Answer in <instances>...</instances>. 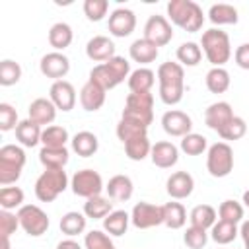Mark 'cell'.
<instances>
[{
	"label": "cell",
	"instance_id": "6da1fadb",
	"mask_svg": "<svg viewBox=\"0 0 249 249\" xmlns=\"http://www.w3.org/2000/svg\"><path fill=\"white\" fill-rule=\"evenodd\" d=\"M160 99L165 105H177L185 91V70L179 62H163L158 68Z\"/></svg>",
	"mask_w": 249,
	"mask_h": 249
},
{
	"label": "cell",
	"instance_id": "7a4b0ae2",
	"mask_svg": "<svg viewBox=\"0 0 249 249\" xmlns=\"http://www.w3.org/2000/svg\"><path fill=\"white\" fill-rule=\"evenodd\" d=\"M167 16L175 25H179L187 33H196L204 23L202 8L193 0H171V2H167Z\"/></svg>",
	"mask_w": 249,
	"mask_h": 249
},
{
	"label": "cell",
	"instance_id": "3957f363",
	"mask_svg": "<svg viewBox=\"0 0 249 249\" xmlns=\"http://www.w3.org/2000/svg\"><path fill=\"white\" fill-rule=\"evenodd\" d=\"M128 76H130V62L123 56H113L111 60L93 66L89 72V80L101 86L105 91L117 88Z\"/></svg>",
	"mask_w": 249,
	"mask_h": 249
},
{
	"label": "cell",
	"instance_id": "277c9868",
	"mask_svg": "<svg viewBox=\"0 0 249 249\" xmlns=\"http://www.w3.org/2000/svg\"><path fill=\"white\" fill-rule=\"evenodd\" d=\"M200 45H202V51H204L208 62H210L214 68L224 66V64L230 60V56H231L230 37H228V33L222 31V29L212 27V29L204 31Z\"/></svg>",
	"mask_w": 249,
	"mask_h": 249
},
{
	"label": "cell",
	"instance_id": "5b68a950",
	"mask_svg": "<svg viewBox=\"0 0 249 249\" xmlns=\"http://www.w3.org/2000/svg\"><path fill=\"white\" fill-rule=\"evenodd\" d=\"M25 165V152L16 144H6L0 148V185L8 187L16 183Z\"/></svg>",
	"mask_w": 249,
	"mask_h": 249
},
{
	"label": "cell",
	"instance_id": "8992f818",
	"mask_svg": "<svg viewBox=\"0 0 249 249\" xmlns=\"http://www.w3.org/2000/svg\"><path fill=\"white\" fill-rule=\"evenodd\" d=\"M68 187L64 169H45L35 181V196L41 202H53Z\"/></svg>",
	"mask_w": 249,
	"mask_h": 249
},
{
	"label": "cell",
	"instance_id": "52a82bcc",
	"mask_svg": "<svg viewBox=\"0 0 249 249\" xmlns=\"http://www.w3.org/2000/svg\"><path fill=\"white\" fill-rule=\"evenodd\" d=\"M154 95L150 91H130L124 101L123 117L124 119H134L142 124H150L154 119Z\"/></svg>",
	"mask_w": 249,
	"mask_h": 249
},
{
	"label": "cell",
	"instance_id": "ba28073f",
	"mask_svg": "<svg viewBox=\"0 0 249 249\" xmlns=\"http://www.w3.org/2000/svg\"><path fill=\"white\" fill-rule=\"evenodd\" d=\"M206 169L212 177H228L233 169V150L226 142H216L208 148Z\"/></svg>",
	"mask_w": 249,
	"mask_h": 249
},
{
	"label": "cell",
	"instance_id": "9c48e42d",
	"mask_svg": "<svg viewBox=\"0 0 249 249\" xmlns=\"http://www.w3.org/2000/svg\"><path fill=\"white\" fill-rule=\"evenodd\" d=\"M19 226L31 237H39L49 230V216L37 204H23L18 210Z\"/></svg>",
	"mask_w": 249,
	"mask_h": 249
},
{
	"label": "cell",
	"instance_id": "30bf717a",
	"mask_svg": "<svg viewBox=\"0 0 249 249\" xmlns=\"http://www.w3.org/2000/svg\"><path fill=\"white\" fill-rule=\"evenodd\" d=\"M72 193L76 196H84V198H91L101 195L103 191V179L97 171L93 169H80L74 173L72 181H70Z\"/></svg>",
	"mask_w": 249,
	"mask_h": 249
},
{
	"label": "cell",
	"instance_id": "8fae6325",
	"mask_svg": "<svg viewBox=\"0 0 249 249\" xmlns=\"http://www.w3.org/2000/svg\"><path fill=\"white\" fill-rule=\"evenodd\" d=\"M130 222L138 230H148L154 226L163 224V210L161 206L150 204V202H136L130 212Z\"/></svg>",
	"mask_w": 249,
	"mask_h": 249
},
{
	"label": "cell",
	"instance_id": "7c38bea8",
	"mask_svg": "<svg viewBox=\"0 0 249 249\" xmlns=\"http://www.w3.org/2000/svg\"><path fill=\"white\" fill-rule=\"evenodd\" d=\"M171 37H173V29L163 16L156 14V16L148 18V21L144 25V39H148L156 47H163L171 41Z\"/></svg>",
	"mask_w": 249,
	"mask_h": 249
},
{
	"label": "cell",
	"instance_id": "4fadbf2b",
	"mask_svg": "<svg viewBox=\"0 0 249 249\" xmlns=\"http://www.w3.org/2000/svg\"><path fill=\"white\" fill-rule=\"evenodd\" d=\"M39 68H41V74L47 76V78H53L54 82L62 80L68 70H70V60L68 56H64L62 53L54 51V53H47L41 62H39Z\"/></svg>",
	"mask_w": 249,
	"mask_h": 249
},
{
	"label": "cell",
	"instance_id": "5bb4252c",
	"mask_svg": "<svg viewBox=\"0 0 249 249\" xmlns=\"http://www.w3.org/2000/svg\"><path fill=\"white\" fill-rule=\"evenodd\" d=\"M136 27V16L128 8H117L109 16V33L113 37H128Z\"/></svg>",
	"mask_w": 249,
	"mask_h": 249
},
{
	"label": "cell",
	"instance_id": "9a60e30c",
	"mask_svg": "<svg viewBox=\"0 0 249 249\" xmlns=\"http://www.w3.org/2000/svg\"><path fill=\"white\" fill-rule=\"evenodd\" d=\"M161 126L163 130L169 134V136H187L193 128V121L187 113L183 111H177V109H171L167 113H163L161 117Z\"/></svg>",
	"mask_w": 249,
	"mask_h": 249
},
{
	"label": "cell",
	"instance_id": "2e32d148",
	"mask_svg": "<svg viewBox=\"0 0 249 249\" xmlns=\"http://www.w3.org/2000/svg\"><path fill=\"white\" fill-rule=\"evenodd\" d=\"M233 111H231V105L228 101H216L212 105H208V109L204 111V123L208 128L220 132L231 119H233Z\"/></svg>",
	"mask_w": 249,
	"mask_h": 249
},
{
	"label": "cell",
	"instance_id": "e0dca14e",
	"mask_svg": "<svg viewBox=\"0 0 249 249\" xmlns=\"http://www.w3.org/2000/svg\"><path fill=\"white\" fill-rule=\"evenodd\" d=\"M49 99L54 103V107L56 109H60V111H70V109H74V105H76V89H74V86L70 84V82H66V80H58V82H54L53 86H51V91H49Z\"/></svg>",
	"mask_w": 249,
	"mask_h": 249
},
{
	"label": "cell",
	"instance_id": "ac0fdd59",
	"mask_svg": "<svg viewBox=\"0 0 249 249\" xmlns=\"http://www.w3.org/2000/svg\"><path fill=\"white\" fill-rule=\"evenodd\" d=\"M193 189H195V179L187 171H175V173H171L169 179H167V183H165L167 195L171 198H175V200H181V198L191 196Z\"/></svg>",
	"mask_w": 249,
	"mask_h": 249
},
{
	"label": "cell",
	"instance_id": "d6986e66",
	"mask_svg": "<svg viewBox=\"0 0 249 249\" xmlns=\"http://www.w3.org/2000/svg\"><path fill=\"white\" fill-rule=\"evenodd\" d=\"M86 54H88V58L103 64L107 60H111L113 56H117L115 54V43L109 37H105V35H95V37H91L88 41Z\"/></svg>",
	"mask_w": 249,
	"mask_h": 249
},
{
	"label": "cell",
	"instance_id": "ffe728a7",
	"mask_svg": "<svg viewBox=\"0 0 249 249\" xmlns=\"http://www.w3.org/2000/svg\"><path fill=\"white\" fill-rule=\"evenodd\" d=\"M150 158H152V163H154V165H158V167H161V169H167V167H171V165L177 163V160H179V150H177L175 144L161 140V142H156V144L152 146Z\"/></svg>",
	"mask_w": 249,
	"mask_h": 249
},
{
	"label": "cell",
	"instance_id": "44dd1931",
	"mask_svg": "<svg viewBox=\"0 0 249 249\" xmlns=\"http://www.w3.org/2000/svg\"><path fill=\"white\" fill-rule=\"evenodd\" d=\"M80 103L86 111H97L105 103V89L95 82L88 80L80 89Z\"/></svg>",
	"mask_w": 249,
	"mask_h": 249
},
{
	"label": "cell",
	"instance_id": "7402d4cb",
	"mask_svg": "<svg viewBox=\"0 0 249 249\" xmlns=\"http://www.w3.org/2000/svg\"><path fill=\"white\" fill-rule=\"evenodd\" d=\"M27 113H29V119L41 126V124H51V123L54 121V117H56V107H54V103H53L51 99L37 97L35 101H31Z\"/></svg>",
	"mask_w": 249,
	"mask_h": 249
},
{
	"label": "cell",
	"instance_id": "603a6c76",
	"mask_svg": "<svg viewBox=\"0 0 249 249\" xmlns=\"http://www.w3.org/2000/svg\"><path fill=\"white\" fill-rule=\"evenodd\" d=\"M158 47L154 43H150L148 39H136L130 47H128V54L134 62H140V64H150L158 58Z\"/></svg>",
	"mask_w": 249,
	"mask_h": 249
},
{
	"label": "cell",
	"instance_id": "cb8c5ba5",
	"mask_svg": "<svg viewBox=\"0 0 249 249\" xmlns=\"http://www.w3.org/2000/svg\"><path fill=\"white\" fill-rule=\"evenodd\" d=\"M41 126L37 123H33L31 119H25V121H19V124L16 126V138L19 140L21 146L25 148H33L41 142Z\"/></svg>",
	"mask_w": 249,
	"mask_h": 249
},
{
	"label": "cell",
	"instance_id": "d4e9b609",
	"mask_svg": "<svg viewBox=\"0 0 249 249\" xmlns=\"http://www.w3.org/2000/svg\"><path fill=\"white\" fill-rule=\"evenodd\" d=\"M97 148H99V140H97V136H95L93 132H89V130H80V132H76L74 138H72V150H74L78 156H82V158L93 156V154L97 152Z\"/></svg>",
	"mask_w": 249,
	"mask_h": 249
},
{
	"label": "cell",
	"instance_id": "484cf974",
	"mask_svg": "<svg viewBox=\"0 0 249 249\" xmlns=\"http://www.w3.org/2000/svg\"><path fill=\"white\" fill-rule=\"evenodd\" d=\"M39 161L45 165V169H64L68 163V150L62 148H47L43 146L39 152Z\"/></svg>",
	"mask_w": 249,
	"mask_h": 249
},
{
	"label": "cell",
	"instance_id": "4316f807",
	"mask_svg": "<svg viewBox=\"0 0 249 249\" xmlns=\"http://www.w3.org/2000/svg\"><path fill=\"white\" fill-rule=\"evenodd\" d=\"M105 189L113 200H128L132 196L134 185H132V179L126 175H113Z\"/></svg>",
	"mask_w": 249,
	"mask_h": 249
},
{
	"label": "cell",
	"instance_id": "83f0119b",
	"mask_svg": "<svg viewBox=\"0 0 249 249\" xmlns=\"http://www.w3.org/2000/svg\"><path fill=\"white\" fill-rule=\"evenodd\" d=\"M117 136H119V140L124 144V142H128V140H132V138L148 136V126L142 124V123H138V121H134V119H124V117H121V121H119V124H117Z\"/></svg>",
	"mask_w": 249,
	"mask_h": 249
},
{
	"label": "cell",
	"instance_id": "f1b7e54d",
	"mask_svg": "<svg viewBox=\"0 0 249 249\" xmlns=\"http://www.w3.org/2000/svg\"><path fill=\"white\" fill-rule=\"evenodd\" d=\"M208 19L216 25H233L237 23L239 16L237 10L230 4H212L208 10Z\"/></svg>",
	"mask_w": 249,
	"mask_h": 249
},
{
	"label": "cell",
	"instance_id": "f546056e",
	"mask_svg": "<svg viewBox=\"0 0 249 249\" xmlns=\"http://www.w3.org/2000/svg\"><path fill=\"white\" fill-rule=\"evenodd\" d=\"M74 39V33H72V27L64 21H58L54 23L51 29H49V43L51 47H54L56 51H64L66 47H70Z\"/></svg>",
	"mask_w": 249,
	"mask_h": 249
},
{
	"label": "cell",
	"instance_id": "4dcf8cb0",
	"mask_svg": "<svg viewBox=\"0 0 249 249\" xmlns=\"http://www.w3.org/2000/svg\"><path fill=\"white\" fill-rule=\"evenodd\" d=\"M161 210H163V224H165L167 228L179 230V228L185 226V222H187V212H185V208H183L181 202H165V204L161 206Z\"/></svg>",
	"mask_w": 249,
	"mask_h": 249
},
{
	"label": "cell",
	"instance_id": "1f68e13d",
	"mask_svg": "<svg viewBox=\"0 0 249 249\" xmlns=\"http://www.w3.org/2000/svg\"><path fill=\"white\" fill-rule=\"evenodd\" d=\"M206 88L210 93H224L230 88V72L222 66L210 68L206 72Z\"/></svg>",
	"mask_w": 249,
	"mask_h": 249
},
{
	"label": "cell",
	"instance_id": "d6a6232c",
	"mask_svg": "<svg viewBox=\"0 0 249 249\" xmlns=\"http://www.w3.org/2000/svg\"><path fill=\"white\" fill-rule=\"evenodd\" d=\"M111 208H113V202H109L101 195L91 196V198H86V202H84V214L88 218H93V220H99V218L109 216L113 212Z\"/></svg>",
	"mask_w": 249,
	"mask_h": 249
},
{
	"label": "cell",
	"instance_id": "836d02e7",
	"mask_svg": "<svg viewBox=\"0 0 249 249\" xmlns=\"http://www.w3.org/2000/svg\"><path fill=\"white\" fill-rule=\"evenodd\" d=\"M156 82V74L150 68H136L128 76V88L130 91H150Z\"/></svg>",
	"mask_w": 249,
	"mask_h": 249
},
{
	"label": "cell",
	"instance_id": "e575fe53",
	"mask_svg": "<svg viewBox=\"0 0 249 249\" xmlns=\"http://www.w3.org/2000/svg\"><path fill=\"white\" fill-rule=\"evenodd\" d=\"M191 226H196V228H202V230H208L216 224V210L210 206V204H198L191 210Z\"/></svg>",
	"mask_w": 249,
	"mask_h": 249
},
{
	"label": "cell",
	"instance_id": "d590c367",
	"mask_svg": "<svg viewBox=\"0 0 249 249\" xmlns=\"http://www.w3.org/2000/svg\"><path fill=\"white\" fill-rule=\"evenodd\" d=\"M130 216L124 210H113L109 216L103 218V230L111 235H123L128 228Z\"/></svg>",
	"mask_w": 249,
	"mask_h": 249
},
{
	"label": "cell",
	"instance_id": "8d00e7d4",
	"mask_svg": "<svg viewBox=\"0 0 249 249\" xmlns=\"http://www.w3.org/2000/svg\"><path fill=\"white\" fill-rule=\"evenodd\" d=\"M60 230L64 235L74 237L86 230V214L82 212H66L60 218Z\"/></svg>",
	"mask_w": 249,
	"mask_h": 249
},
{
	"label": "cell",
	"instance_id": "74e56055",
	"mask_svg": "<svg viewBox=\"0 0 249 249\" xmlns=\"http://www.w3.org/2000/svg\"><path fill=\"white\" fill-rule=\"evenodd\" d=\"M124 152L128 156V160L132 161H142L146 156H150L152 152V146H150V140L148 136H138V138H132L128 142H124Z\"/></svg>",
	"mask_w": 249,
	"mask_h": 249
},
{
	"label": "cell",
	"instance_id": "f35d334b",
	"mask_svg": "<svg viewBox=\"0 0 249 249\" xmlns=\"http://www.w3.org/2000/svg\"><path fill=\"white\" fill-rule=\"evenodd\" d=\"M41 142L43 146L47 148H62L66 142H68V130L64 126H58V124H51L43 130L41 134Z\"/></svg>",
	"mask_w": 249,
	"mask_h": 249
},
{
	"label": "cell",
	"instance_id": "ab89813d",
	"mask_svg": "<svg viewBox=\"0 0 249 249\" xmlns=\"http://www.w3.org/2000/svg\"><path fill=\"white\" fill-rule=\"evenodd\" d=\"M202 58V49L189 41V43H181L177 49V60L181 62V66H196Z\"/></svg>",
	"mask_w": 249,
	"mask_h": 249
},
{
	"label": "cell",
	"instance_id": "60d3db41",
	"mask_svg": "<svg viewBox=\"0 0 249 249\" xmlns=\"http://www.w3.org/2000/svg\"><path fill=\"white\" fill-rule=\"evenodd\" d=\"M239 233L237 230V224H230V222H224V220H218L214 226H212V239L220 245H226V243H231L235 239V235Z\"/></svg>",
	"mask_w": 249,
	"mask_h": 249
},
{
	"label": "cell",
	"instance_id": "b9f144b4",
	"mask_svg": "<svg viewBox=\"0 0 249 249\" xmlns=\"http://www.w3.org/2000/svg\"><path fill=\"white\" fill-rule=\"evenodd\" d=\"M21 78V66L16 62V60H2L0 62V86H14L18 84Z\"/></svg>",
	"mask_w": 249,
	"mask_h": 249
},
{
	"label": "cell",
	"instance_id": "7bdbcfd3",
	"mask_svg": "<svg viewBox=\"0 0 249 249\" xmlns=\"http://www.w3.org/2000/svg\"><path fill=\"white\" fill-rule=\"evenodd\" d=\"M23 191L19 187H2L0 189V206L2 210L21 208L23 204Z\"/></svg>",
	"mask_w": 249,
	"mask_h": 249
},
{
	"label": "cell",
	"instance_id": "ee69618b",
	"mask_svg": "<svg viewBox=\"0 0 249 249\" xmlns=\"http://www.w3.org/2000/svg\"><path fill=\"white\" fill-rule=\"evenodd\" d=\"M206 138L202 134H196V132H189L187 136H183L181 140V150L187 154V156H200L204 150H206Z\"/></svg>",
	"mask_w": 249,
	"mask_h": 249
},
{
	"label": "cell",
	"instance_id": "f6af8a7d",
	"mask_svg": "<svg viewBox=\"0 0 249 249\" xmlns=\"http://www.w3.org/2000/svg\"><path fill=\"white\" fill-rule=\"evenodd\" d=\"M218 214H220V220L230 222V224H237L243 220V206L235 200H224L218 208Z\"/></svg>",
	"mask_w": 249,
	"mask_h": 249
},
{
	"label": "cell",
	"instance_id": "bcb514c9",
	"mask_svg": "<svg viewBox=\"0 0 249 249\" xmlns=\"http://www.w3.org/2000/svg\"><path fill=\"white\" fill-rule=\"evenodd\" d=\"M245 132H247L245 121H243L241 117H233L218 134H220L224 140H239V138L245 136Z\"/></svg>",
	"mask_w": 249,
	"mask_h": 249
},
{
	"label": "cell",
	"instance_id": "7dc6e473",
	"mask_svg": "<svg viewBox=\"0 0 249 249\" xmlns=\"http://www.w3.org/2000/svg\"><path fill=\"white\" fill-rule=\"evenodd\" d=\"M183 241L189 249H202L208 241V233L206 230L202 228H196V226H189L185 230V235H183Z\"/></svg>",
	"mask_w": 249,
	"mask_h": 249
},
{
	"label": "cell",
	"instance_id": "c3c4849f",
	"mask_svg": "<svg viewBox=\"0 0 249 249\" xmlns=\"http://www.w3.org/2000/svg\"><path fill=\"white\" fill-rule=\"evenodd\" d=\"M84 245L86 249H115V243L109 239V235L99 230L88 231L84 237Z\"/></svg>",
	"mask_w": 249,
	"mask_h": 249
},
{
	"label": "cell",
	"instance_id": "681fc988",
	"mask_svg": "<svg viewBox=\"0 0 249 249\" xmlns=\"http://www.w3.org/2000/svg\"><path fill=\"white\" fill-rule=\"evenodd\" d=\"M109 2L107 0H86L84 2V14L89 21H101L107 16Z\"/></svg>",
	"mask_w": 249,
	"mask_h": 249
},
{
	"label": "cell",
	"instance_id": "f907efd6",
	"mask_svg": "<svg viewBox=\"0 0 249 249\" xmlns=\"http://www.w3.org/2000/svg\"><path fill=\"white\" fill-rule=\"evenodd\" d=\"M18 123V111L10 105V103H0V130L8 132L12 128H16Z\"/></svg>",
	"mask_w": 249,
	"mask_h": 249
},
{
	"label": "cell",
	"instance_id": "816d5d0a",
	"mask_svg": "<svg viewBox=\"0 0 249 249\" xmlns=\"http://www.w3.org/2000/svg\"><path fill=\"white\" fill-rule=\"evenodd\" d=\"M18 226H19L18 214H12L10 210H0V235L2 237H10L12 233H16Z\"/></svg>",
	"mask_w": 249,
	"mask_h": 249
},
{
	"label": "cell",
	"instance_id": "f5cc1de1",
	"mask_svg": "<svg viewBox=\"0 0 249 249\" xmlns=\"http://www.w3.org/2000/svg\"><path fill=\"white\" fill-rule=\"evenodd\" d=\"M235 64L243 70H249V43H243L235 49Z\"/></svg>",
	"mask_w": 249,
	"mask_h": 249
},
{
	"label": "cell",
	"instance_id": "db71d44e",
	"mask_svg": "<svg viewBox=\"0 0 249 249\" xmlns=\"http://www.w3.org/2000/svg\"><path fill=\"white\" fill-rule=\"evenodd\" d=\"M56 249H82V247H80V243L74 241V239H64V241H60V243L56 245Z\"/></svg>",
	"mask_w": 249,
	"mask_h": 249
},
{
	"label": "cell",
	"instance_id": "11a10c76",
	"mask_svg": "<svg viewBox=\"0 0 249 249\" xmlns=\"http://www.w3.org/2000/svg\"><path fill=\"white\" fill-rule=\"evenodd\" d=\"M239 235H241L243 241H249V220H245V222L241 224V228H239Z\"/></svg>",
	"mask_w": 249,
	"mask_h": 249
},
{
	"label": "cell",
	"instance_id": "9f6ffc18",
	"mask_svg": "<svg viewBox=\"0 0 249 249\" xmlns=\"http://www.w3.org/2000/svg\"><path fill=\"white\" fill-rule=\"evenodd\" d=\"M2 249H12V245H10V237H2Z\"/></svg>",
	"mask_w": 249,
	"mask_h": 249
},
{
	"label": "cell",
	"instance_id": "6f0895ef",
	"mask_svg": "<svg viewBox=\"0 0 249 249\" xmlns=\"http://www.w3.org/2000/svg\"><path fill=\"white\" fill-rule=\"evenodd\" d=\"M243 204L249 208V191H245V193H243Z\"/></svg>",
	"mask_w": 249,
	"mask_h": 249
},
{
	"label": "cell",
	"instance_id": "680465c9",
	"mask_svg": "<svg viewBox=\"0 0 249 249\" xmlns=\"http://www.w3.org/2000/svg\"><path fill=\"white\" fill-rule=\"evenodd\" d=\"M245 243V249H249V241H243Z\"/></svg>",
	"mask_w": 249,
	"mask_h": 249
}]
</instances>
